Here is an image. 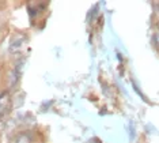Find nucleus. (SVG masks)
Wrapping results in <instances>:
<instances>
[{"instance_id":"nucleus-1","label":"nucleus","mask_w":159,"mask_h":143,"mask_svg":"<svg viewBox=\"0 0 159 143\" xmlns=\"http://www.w3.org/2000/svg\"><path fill=\"white\" fill-rule=\"evenodd\" d=\"M25 44H26V36H23V34L14 36L8 44V52L12 55L19 53L22 50V48L25 46Z\"/></svg>"},{"instance_id":"nucleus-2","label":"nucleus","mask_w":159,"mask_h":143,"mask_svg":"<svg viewBox=\"0 0 159 143\" xmlns=\"http://www.w3.org/2000/svg\"><path fill=\"white\" fill-rule=\"evenodd\" d=\"M19 78H20V69H19V65H16L15 68H12L11 71L8 72V85H10V87H15Z\"/></svg>"},{"instance_id":"nucleus-3","label":"nucleus","mask_w":159,"mask_h":143,"mask_svg":"<svg viewBox=\"0 0 159 143\" xmlns=\"http://www.w3.org/2000/svg\"><path fill=\"white\" fill-rule=\"evenodd\" d=\"M10 108V95L7 91L0 94V116H3Z\"/></svg>"},{"instance_id":"nucleus-4","label":"nucleus","mask_w":159,"mask_h":143,"mask_svg":"<svg viewBox=\"0 0 159 143\" xmlns=\"http://www.w3.org/2000/svg\"><path fill=\"white\" fill-rule=\"evenodd\" d=\"M8 143H31V138H30V135L26 132H20L10 139Z\"/></svg>"},{"instance_id":"nucleus-5","label":"nucleus","mask_w":159,"mask_h":143,"mask_svg":"<svg viewBox=\"0 0 159 143\" xmlns=\"http://www.w3.org/2000/svg\"><path fill=\"white\" fill-rule=\"evenodd\" d=\"M154 42H155V45L159 48V31H157L154 34Z\"/></svg>"},{"instance_id":"nucleus-6","label":"nucleus","mask_w":159,"mask_h":143,"mask_svg":"<svg viewBox=\"0 0 159 143\" xmlns=\"http://www.w3.org/2000/svg\"><path fill=\"white\" fill-rule=\"evenodd\" d=\"M158 29H159V21H158Z\"/></svg>"}]
</instances>
